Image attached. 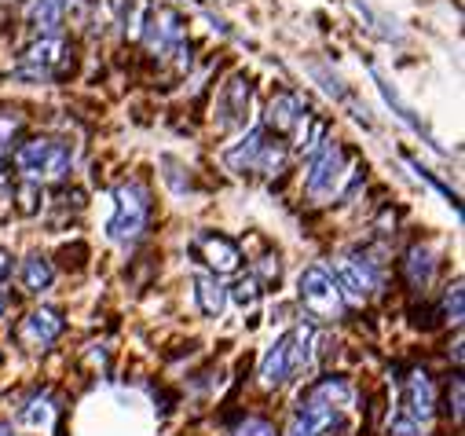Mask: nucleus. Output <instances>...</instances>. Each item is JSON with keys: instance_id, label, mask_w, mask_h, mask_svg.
<instances>
[{"instance_id": "f257e3e1", "label": "nucleus", "mask_w": 465, "mask_h": 436, "mask_svg": "<svg viewBox=\"0 0 465 436\" xmlns=\"http://www.w3.org/2000/svg\"><path fill=\"white\" fill-rule=\"evenodd\" d=\"M151 221V191L140 180H125L114 187V216L106 224V239L118 246H133Z\"/></svg>"}, {"instance_id": "f03ea898", "label": "nucleus", "mask_w": 465, "mask_h": 436, "mask_svg": "<svg viewBox=\"0 0 465 436\" xmlns=\"http://www.w3.org/2000/svg\"><path fill=\"white\" fill-rule=\"evenodd\" d=\"M15 165L19 173L30 180V183H52V180H63L74 165V147L66 140H48V136H37V140H26L19 151H15Z\"/></svg>"}, {"instance_id": "7ed1b4c3", "label": "nucleus", "mask_w": 465, "mask_h": 436, "mask_svg": "<svg viewBox=\"0 0 465 436\" xmlns=\"http://www.w3.org/2000/svg\"><path fill=\"white\" fill-rule=\"evenodd\" d=\"M297 297L304 304V312L315 319V322H333L344 315L348 301L333 279V272H326L322 264H308L301 275H297Z\"/></svg>"}, {"instance_id": "20e7f679", "label": "nucleus", "mask_w": 465, "mask_h": 436, "mask_svg": "<svg viewBox=\"0 0 465 436\" xmlns=\"http://www.w3.org/2000/svg\"><path fill=\"white\" fill-rule=\"evenodd\" d=\"M352 169H344V151L337 144H322L312 158V169H308V180H304V191L312 202H330L337 198V191L344 187V180H352L348 176Z\"/></svg>"}, {"instance_id": "39448f33", "label": "nucleus", "mask_w": 465, "mask_h": 436, "mask_svg": "<svg viewBox=\"0 0 465 436\" xmlns=\"http://www.w3.org/2000/svg\"><path fill=\"white\" fill-rule=\"evenodd\" d=\"M140 41L147 45L151 55L165 59L183 48V19L173 8H151L143 19V30H140Z\"/></svg>"}, {"instance_id": "423d86ee", "label": "nucleus", "mask_w": 465, "mask_h": 436, "mask_svg": "<svg viewBox=\"0 0 465 436\" xmlns=\"http://www.w3.org/2000/svg\"><path fill=\"white\" fill-rule=\"evenodd\" d=\"M337 268V286L344 297H356V301H367L378 286H381V275H378V264L367 257V253H341L333 261Z\"/></svg>"}, {"instance_id": "0eeeda50", "label": "nucleus", "mask_w": 465, "mask_h": 436, "mask_svg": "<svg viewBox=\"0 0 465 436\" xmlns=\"http://www.w3.org/2000/svg\"><path fill=\"white\" fill-rule=\"evenodd\" d=\"M250 95H253V84L246 74H235L227 77L216 92V129L227 133V129H239L246 122V111H250Z\"/></svg>"}, {"instance_id": "6e6552de", "label": "nucleus", "mask_w": 465, "mask_h": 436, "mask_svg": "<svg viewBox=\"0 0 465 436\" xmlns=\"http://www.w3.org/2000/svg\"><path fill=\"white\" fill-rule=\"evenodd\" d=\"M63 55H66V41H63V37H55V34H48V37L34 41V45L23 52L19 74H23V77L41 81V77H48V74H52V70L63 63Z\"/></svg>"}, {"instance_id": "1a4fd4ad", "label": "nucleus", "mask_w": 465, "mask_h": 436, "mask_svg": "<svg viewBox=\"0 0 465 436\" xmlns=\"http://www.w3.org/2000/svg\"><path fill=\"white\" fill-rule=\"evenodd\" d=\"M194 250L213 268V275H227V272H235L242 264V250L231 243L227 235H216V232H202L194 239Z\"/></svg>"}, {"instance_id": "9d476101", "label": "nucleus", "mask_w": 465, "mask_h": 436, "mask_svg": "<svg viewBox=\"0 0 465 436\" xmlns=\"http://www.w3.org/2000/svg\"><path fill=\"white\" fill-rule=\"evenodd\" d=\"M59 334H63V315H59L55 308H37V312H30V315L23 319V326H19V342H23L26 349H48Z\"/></svg>"}, {"instance_id": "9b49d317", "label": "nucleus", "mask_w": 465, "mask_h": 436, "mask_svg": "<svg viewBox=\"0 0 465 436\" xmlns=\"http://www.w3.org/2000/svg\"><path fill=\"white\" fill-rule=\"evenodd\" d=\"M304 114H308V103H304L297 92H279V95L268 103L264 129H272V133H293Z\"/></svg>"}, {"instance_id": "f8f14e48", "label": "nucleus", "mask_w": 465, "mask_h": 436, "mask_svg": "<svg viewBox=\"0 0 465 436\" xmlns=\"http://www.w3.org/2000/svg\"><path fill=\"white\" fill-rule=\"evenodd\" d=\"M264 144H268V136H264V129H250L235 147H227L223 151V165L231 169V173H239V176H246V173H257V165H261V154H264Z\"/></svg>"}, {"instance_id": "ddd939ff", "label": "nucleus", "mask_w": 465, "mask_h": 436, "mask_svg": "<svg viewBox=\"0 0 465 436\" xmlns=\"http://www.w3.org/2000/svg\"><path fill=\"white\" fill-rule=\"evenodd\" d=\"M432 407H436V389H432L425 371H414L407 378V385H403V411L421 425V421L432 418Z\"/></svg>"}, {"instance_id": "4468645a", "label": "nucleus", "mask_w": 465, "mask_h": 436, "mask_svg": "<svg viewBox=\"0 0 465 436\" xmlns=\"http://www.w3.org/2000/svg\"><path fill=\"white\" fill-rule=\"evenodd\" d=\"M257 378H261L264 389H279V385H286V382L293 378V374H290V360H286V334L264 349Z\"/></svg>"}, {"instance_id": "2eb2a0df", "label": "nucleus", "mask_w": 465, "mask_h": 436, "mask_svg": "<svg viewBox=\"0 0 465 436\" xmlns=\"http://www.w3.org/2000/svg\"><path fill=\"white\" fill-rule=\"evenodd\" d=\"M286 360H290V374H301L315 363V331L312 326H293L286 334Z\"/></svg>"}, {"instance_id": "dca6fc26", "label": "nucleus", "mask_w": 465, "mask_h": 436, "mask_svg": "<svg viewBox=\"0 0 465 436\" xmlns=\"http://www.w3.org/2000/svg\"><path fill=\"white\" fill-rule=\"evenodd\" d=\"M403 275H407L414 293H425L432 286V279H436V253L429 246H414L407 253V261H403Z\"/></svg>"}, {"instance_id": "f3484780", "label": "nucleus", "mask_w": 465, "mask_h": 436, "mask_svg": "<svg viewBox=\"0 0 465 436\" xmlns=\"http://www.w3.org/2000/svg\"><path fill=\"white\" fill-rule=\"evenodd\" d=\"M66 5H70V0H30V5H26V23H30V30H37L41 37L55 34V30L63 26Z\"/></svg>"}, {"instance_id": "a211bd4d", "label": "nucleus", "mask_w": 465, "mask_h": 436, "mask_svg": "<svg viewBox=\"0 0 465 436\" xmlns=\"http://www.w3.org/2000/svg\"><path fill=\"white\" fill-rule=\"evenodd\" d=\"M194 304L202 315L209 319H220L223 308H227V290L216 275H194Z\"/></svg>"}, {"instance_id": "6ab92c4d", "label": "nucleus", "mask_w": 465, "mask_h": 436, "mask_svg": "<svg viewBox=\"0 0 465 436\" xmlns=\"http://www.w3.org/2000/svg\"><path fill=\"white\" fill-rule=\"evenodd\" d=\"M52 282H55V268H52L48 257L30 253V257L19 264V286H23L26 293H45Z\"/></svg>"}, {"instance_id": "aec40b11", "label": "nucleus", "mask_w": 465, "mask_h": 436, "mask_svg": "<svg viewBox=\"0 0 465 436\" xmlns=\"http://www.w3.org/2000/svg\"><path fill=\"white\" fill-rule=\"evenodd\" d=\"M308 400H319V403H326V407H333V411H348L352 407V400H356V389L348 385L344 378H322L315 389H312V396Z\"/></svg>"}, {"instance_id": "412c9836", "label": "nucleus", "mask_w": 465, "mask_h": 436, "mask_svg": "<svg viewBox=\"0 0 465 436\" xmlns=\"http://www.w3.org/2000/svg\"><path fill=\"white\" fill-rule=\"evenodd\" d=\"M293 133H297V151L301 154H315L326 144V122H315L312 114H304Z\"/></svg>"}, {"instance_id": "4be33fe9", "label": "nucleus", "mask_w": 465, "mask_h": 436, "mask_svg": "<svg viewBox=\"0 0 465 436\" xmlns=\"http://www.w3.org/2000/svg\"><path fill=\"white\" fill-rule=\"evenodd\" d=\"M19 421H23L26 429H48V425L55 421V407H52V400H48V396H34V400L19 411Z\"/></svg>"}, {"instance_id": "5701e85b", "label": "nucleus", "mask_w": 465, "mask_h": 436, "mask_svg": "<svg viewBox=\"0 0 465 436\" xmlns=\"http://www.w3.org/2000/svg\"><path fill=\"white\" fill-rule=\"evenodd\" d=\"M227 297L235 301L242 312H250V308H257V301H261V282H257L253 275H246V279H239L235 286L227 290Z\"/></svg>"}, {"instance_id": "b1692460", "label": "nucleus", "mask_w": 465, "mask_h": 436, "mask_svg": "<svg viewBox=\"0 0 465 436\" xmlns=\"http://www.w3.org/2000/svg\"><path fill=\"white\" fill-rule=\"evenodd\" d=\"M418 421L407 414V411H400V414H392L389 418V425H385V436H418Z\"/></svg>"}, {"instance_id": "393cba45", "label": "nucleus", "mask_w": 465, "mask_h": 436, "mask_svg": "<svg viewBox=\"0 0 465 436\" xmlns=\"http://www.w3.org/2000/svg\"><path fill=\"white\" fill-rule=\"evenodd\" d=\"M443 315L450 322H461V282L447 286V293H443Z\"/></svg>"}, {"instance_id": "a878e982", "label": "nucleus", "mask_w": 465, "mask_h": 436, "mask_svg": "<svg viewBox=\"0 0 465 436\" xmlns=\"http://www.w3.org/2000/svg\"><path fill=\"white\" fill-rule=\"evenodd\" d=\"M19 125H23V118H15V114H0V147H8V144H12V136L19 133Z\"/></svg>"}, {"instance_id": "bb28decb", "label": "nucleus", "mask_w": 465, "mask_h": 436, "mask_svg": "<svg viewBox=\"0 0 465 436\" xmlns=\"http://www.w3.org/2000/svg\"><path fill=\"white\" fill-rule=\"evenodd\" d=\"M235 436H275V429H272L268 421H257V418H253V421H246Z\"/></svg>"}, {"instance_id": "cd10ccee", "label": "nucleus", "mask_w": 465, "mask_h": 436, "mask_svg": "<svg viewBox=\"0 0 465 436\" xmlns=\"http://www.w3.org/2000/svg\"><path fill=\"white\" fill-rule=\"evenodd\" d=\"M261 275H264L268 282H279V261H275V257H264V264H261ZM261 275H253V279H261Z\"/></svg>"}, {"instance_id": "c85d7f7f", "label": "nucleus", "mask_w": 465, "mask_h": 436, "mask_svg": "<svg viewBox=\"0 0 465 436\" xmlns=\"http://www.w3.org/2000/svg\"><path fill=\"white\" fill-rule=\"evenodd\" d=\"M286 436H319V432H315L312 425H304V421L293 414V418H290V429H286Z\"/></svg>"}, {"instance_id": "c756f323", "label": "nucleus", "mask_w": 465, "mask_h": 436, "mask_svg": "<svg viewBox=\"0 0 465 436\" xmlns=\"http://www.w3.org/2000/svg\"><path fill=\"white\" fill-rule=\"evenodd\" d=\"M8 275H12V253L0 246V279H8Z\"/></svg>"}, {"instance_id": "7c9ffc66", "label": "nucleus", "mask_w": 465, "mask_h": 436, "mask_svg": "<svg viewBox=\"0 0 465 436\" xmlns=\"http://www.w3.org/2000/svg\"><path fill=\"white\" fill-rule=\"evenodd\" d=\"M0 436H15V429H12L8 421H0Z\"/></svg>"}, {"instance_id": "2f4dec72", "label": "nucleus", "mask_w": 465, "mask_h": 436, "mask_svg": "<svg viewBox=\"0 0 465 436\" xmlns=\"http://www.w3.org/2000/svg\"><path fill=\"white\" fill-rule=\"evenodd\" d=\"M5 304H8V301H5V293H0V315H5Z\"/></svg>"}]
</instances>
